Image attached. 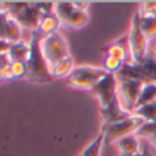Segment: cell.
<instances>
[{"instance_id": "18", "label": "cell", "mask_w": 156, "mask_h": 156, "mask_svg": "<svg viewBox=\"0 0 156 156\" xmlns=\"http://www.w3.org/2000/svg\"><path fill=\"white\" fill-rule=\"evenodd\" d=\"M103 145H104V134H103V132H100L99 136L88 147H85L78 156H100Z\"/></svg>"}, {"instance_id": "25", "label": "cell", "mask_w": 156, "mask_h": 156, "mask_svg": "<svg viewBox=\"0 0 156 156\" xmlns=\"http://www.w3.org/2000/svg\"><path fill=\"white\" fill-rule=\"evenodd\" d=\"M136 156H151V154H149V151H148V149L143 148V151H141V154H138V155H136Z\"/></svg>"}, {"instance_id": "20", "label": "cell", "mask_w": 156, "mask_h": 156, "mask_svg": "<svg viewBox=\"0 0 156 156\" xmlns=\"http://www.w3.org/2000/svg\"><path fill=\"white\" fill-rule=\"evenodd\" d=\"M154 101H156V83L144 85L143 92H141L140 99H138V103H137V107L148 104V103H154Z\"/></svg>"}, {"instance_id": "2", "label": "cell", "mask_w": 156, "mask_h": 156, "mask_svg": "<svg viewBox=\"0 0 156 156\" xmlns=\"http://www.w3.org/2000/svg\"><path fill=\"white\" fill-rule=\"evenodd\" d=\"M43 38V36L34 30L32 32L30 36V55L29 59L26 62L27 66V80L32 82H37V83H45L52 81L51 76V70H49L48 63L45 62L43 54H41V48H40V41Z\"/></svg>"}, {"instance_id": "5", "label": "cell", "mask_w": 156, "mask_h": 156, "mask_svg": "<svg viewBox=\"0 0 156 156\" xmlns=\"http://www.w3.org/2000/svg\"><path fill=\"white\" fill-rule=\"evenodd\" d=\"M144 119L140 118V116L134 115L133 114L132 116L126 119H122V121H118L115 123H110V125H103L101 132L104 134V144H112L116 143L118 140L126 137V136H132L136 134L137 130L143 126Z\"/></svg>"}, {"instance_id": "15", "label": "cell", "mask_w": 156, "mask_h": 156, "mask_svg": "<svg viewBox=\"0 0 156 156\" xmlns=\"http://www.w3.org/2000/svg\"><path fill=\"white\" fill-rule=\"evenodd\" d=\"M30 55V44L25 41H18L15 44H11V48L8 51V58L11 62H27Z\"/></svg>"}, {"instance_id": "6", "label": "cell", "mask_w": 156, "mask_h": 156, "mask_svg": "<svg viewBox=\"0 0 156 156\" xmlns=\"http://www.w3.org/2000/svg\"><path fill=\"white\" fill-rule=\"evenodd\" d=\"M55 12L59 16L60 23L71 29H80L89 22L88 12L81 10L76 2H56Z\"/></svg>"}, {"instance_id": "9", "label": "cell", "mask_w": 156, "mask_h": 156, "mask_svg": "<svg viewBox=\"0 0 156 156\" xmlns=\"http://www.w3.org/2000/svg\"><path fill=\"white\" fill-rule=\"evenodd\" d=\"M92 92L99 99L101 108L110 105L114 100L118 99V78H116V74L107 73L94 85Z\"/></svg>"}, {"instance_id": "24", "label": "cell", "mask_w": 156, "mask_h": 156, "mask_svg": "<svg viewBox=\"0 0 156 156\" xmlns=\"http://www.w3.org/2000/svg\"><path fill=\"white\" fill-rule=\"evenodd\" d=\"M148 143L151 144V147H152V148L156 149V133H155L154 136H152L151 138H149V140H148Z\"/></svg>"}, {"instance_id": "10", "label": "cell", "mask_w": 156, "mask_h": 156, "mask_svg": "<svg viewBox=\"0 0 156 156\" xmlns=\"http://www.w3.org/2000/svg\"><path fill=\"white\" fill-rule=\"evenodd\" d=\"M22 26L15 18L7 11L0 10V41L15 44L21 41Z\"/></svg>"}, {"instance_id": "26", "label": "cell", "mask_w": 156, "mask_h": 156, "mask_svg": "<svg viewBox=\"0 0 156 156\" xmlns=\"http://www.w3.org/2000/svg\"><path fill=\"white\" fill-rule=\"evenodd\" d=\"M151 56H154L155 59H156V43H155V47H154V49H152V54H151Z\"/></svg>"}, {"instance_id": "7", "label": "cell", "mask_w": 156, "mask_h": 156, "mask_svg": "<svg viewBox=\"0 0 156 156\" xmlns=\"http://www.w3.org/2000/svg\"><path fill=\"white\" fill-rule=\"evenodd\" d=\"M104 69L93 67V66H78L73 70L71 76L66 78L67 85L77 89H92L97 82L107 74Z\"/></svg>"}, {"instance_id": "8", "label": "cell", "mask_w": 156, "mask_h": 156, "mask_svg": "<svg viewBox=\"0 0 156 156\" xmlns=\"http://www.w3.org/2000/svg\"><path fill=\"white\" fill-rule=\"evenodd\" d=\"M144 83L137 80H118V99L127 112L133 114L137 107Z\"/></svg>"}, {"instance_id": "3", "label": "cell", "mask_w": 156, "mask_h": 156, "mask_svg": "<svg viewBox=\"0 0 156 156\" xmlns=\"http://www.w3.org/2000/svg\"><path fill=\"white\" fill-rule=\"evenodd\" d=\"M40 48L44 59L49 66V70L58 62L71 56L70 51H69L67 41L63 37V34H60L59 32L44 36L40 41Z\"/></svg>"}, {"instance_id": "16", "label": "cell", "mask_w": 156, "mask_h": 156, "mask_svg": "<svg viewBox=\"0 0 156 156\" xmlns=\"http://www.w3.org/2000/svg\"><path fill=\"white\" fill-rule=\"evenodd\" d=\"M138 19H140V27L143 30L144 36L147 37V40L149 43L156 40V16L138 12Z\"/></svg>"}, {"instance_id": "14", "label": "cell", "mask_w": 156, "mask_h": 156, "mask_svg": "<svg viewBox=\"0 0 156 156\" xmlns=\"http://www.w3.org/2000/svg\"><path fill=\"white\" fill-rule=\"evenodd\" d=\"M60 19L59 16L56 15V12H51L48 15H45L43 19H41L40 25L37 27V32L40 33L41 36H48V34H52V33H56L58 29L60 27Z\"/></svg>"}, {"instance_id": "17", "label": "cell", "mask_w": 156, "mask_h": 156, "mask_svg": "<svg viewBox=\"0 0 156 156\" xmlns=\"http://www.w3.org/2000/svg\"><path fill=\"white\" fill-rule=\"evenodd\" d=\"M76 69L74 66L73 58H66V59L58 62L55 66L51 67V76L54 78H69L73 73V70Z\"/></svg>"}, {"instance_id": "22", "label": "cell", "mask_w": 156, "mask_h": 156, "mask_svg": "<svg viewBox=\"0 0 156 156\" xmlns=\"http://www.w3.org/2000/svg\"><path fill=\"white\" fill-rule=\"evenodd\" d=\"M11 71H12L14 80L27 77V66L25 62H11Z\"/></svg>"}, {"instance_id": "19", "label": "cell", "mask_w": 156, "mask_h": 156, "mask_svg": "<svg viewBox=\"0 0 156 156\" xmlns=\"http://www.w3.org/2000/svg\"><path fill=\"white\" fill-rule=\"evenodd\" d=\"M133 114L143 118L145 122H156V101L140 105L136 108Z\"/></svg>"}, {"instance_id": "11", "label": "cell", "mask_w": 156, "mask_h": 156, "mask_svg": "<svg viewBox=\"0 0 156 156\" xmlns=\"http://www.w3.org/2000/svg\"><path fill=\"white\" fill-rule=\"evenodd\" d=\"M100 114H101V119H103V125H110V123H115L118 121H122V119H126L129 116H132L133 114L127 112L123 107H122L119 99L114 100L110 105H107L105 108H101L100 110Z\"/></svg>"}, {"instance_id": "21", "label": "cell", "mask_w": 156, "mask_h": 156, "mask_svg": "<svg viewBox=\"0 0 156 156\" xmlns=\"http://www.w3.org/2000/svg\"><path fill=\"white\" fill-rule=\"evenodd\" d=\"M155 133H156V122H144L143 126L137 130L136 136H137L140 140L148 141Z\"/></svg>"}, {"instance_id": "1", "label": "cell", "mask_w": 156, "mask_h": 156, "mask_svg": "<svg viewBox=\"0 0 156 156\" xmlns=\"http://www.w3.org/2000/svg\"><path fill=\"white\" fill-rule=\"evenodd\" d=\"M0 10L10 12L18 23L32 32L37 30L41 19L55 11L52 2H0Z\"/></svg>"}, {"instance_id": "23", "label": "cell", "mask_w": 156, "mask_h": 156, "mask_svg": "<svg viewBox=\"0 0 156 156\" xmlns=\"http://www.w3.org/2000/svg\"><path fill=\"white\" fill-rule=\"evenodd\" d=\"M10 48H11V44L4 43V41H0V56H3V55L8 54Z\"/></svg>"}, {"instance_id": "12", "label": "cell", "mask_w": 156, "mask_h": 156, "mask_svg": "<svg viewBox=\"0 0 156 156\" xmlns=\"http://www.w3.org/2000/svg\"><path fill=\"white\" fill-rule=\"evenodd\" d=\"M115 144L119 149V156H136L143 151V143L136 134L126 136Z\"/></svg>"}, {"instance_id": "13", "label": "cell", "mask_w": 156, "mask_h": 156, "mask_svg": "<svg viewBox=\"0 0 156 156\" xmlns=\"http://www.w3.org/2000/svg\"><path fill=\"white\" fill-rule=\"evenodd\" d=\"M105 55H110V56H114L115 59H118L119 62L127 63V60L130 59V51H129V43H127V36L125 37H121L119 40L114 41L112 44L105 48Z\"/></svg>"}, {"instance_id": "4", "label": "cell", "mask_w": 156, "mask_h": 156, "mask_svg": "<svg viewBox=\"0 0 156 156\" xmlns=\"http://www.w3.org/2000/svg\"><path fill=\"white\" fill-rule=\"evenodd\" d=\"M127 43H129L130 51V62L132 63H143L149 56V41L144 36L143 30L140 27V19L138 12H136L130 22V29L127 34Z\"/></svg>"}]
</instances>
